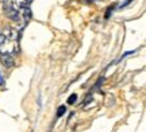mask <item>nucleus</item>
Segmentation results:
<instances>
[{
  "label": "nucleus",
  "instance_id": "f257e3e1",
  "mask_svg": "<svg viewBox=\"0 0 146 132\" xmlns=\"http://www.w3.org/2000/svg\"><path fill=\"white\" fill-rule=\"evenodd\" d=\"M19 53V32L18 30L7 26L0 30V55L10 54L15 55Z\"/></svg>",
  "mask_w": 146,
  "mask_h": 132
},
{
  "label": "nucleus",
  "instance_id": "f03ea898",
  "mask_svg": "<svg viewBox=\"0 0 146 132\" xmlns=\"http://www.w3.org/2000/svg\"><path fill=\"white\" fill-rule=\"evenodd\" d=\"M26 5H29L27 0H3V11L5 16H8L14 22L23 20L22 11Z\"/></svg>",
  "mask_w": 146,
  "mask_h": 132
},
{
  "label": "nucleus",
  "instance_id": "7ed1b4c3",
  "mask_svg": "<svg viewBox=\"0 0 146 132\" xmlns=\"http://www.w3.org/2000/svg\"><path fill=\"white\" fill-rule=\"evenodd\" d=\"M0 61H1L3 66H5L7 69L12 68V66L15 65V61H14V55H10V54H1V55H0Z\"/></svg>",
  "mask_w": 146,
  "mask_h": 132
},
{
  "label": "nucleus",
  "instance_id": "20e7f679",
  "mask_svg": "<svg viewBox=\"0 0 146 132\" xmlns=\"http://www.w3.org/2000/svg\"><path fill=\"white\" fill-rule=\"evenodd\" d=\"M65 112H66V108H65V106L64 105H61V106H58V111H57V117H61L64 115V113H65Z\"/></svg>",
  "mask_w": 146,
  "mask_h": 132
},
{
  "label": "nucleus",
  "instance_id": "39448f33",
  "mask_svg": "<svg viewBox=\"0 0 146 132\" xmlns=\"http://www.w3.org/2000/svg\"><path fill=\"white\" fill-rule=\"evenodd\" d=\"M77 100V95H70V97L68 99V104H74Z\"/></svg>",
  "mask_w": 146,
  "mask_h": 132
},
{
  "label": "nucleus",
  "instance_id": "423d86ee",
  "mask_svg": "<svg viewBox=\"0 0 146 132\" xmlns=\"http://www.w3.org/2000/svg\"><path fill=\"white\" fill-rule=\"evenodd\" d=\"M115 7H116V4H112L111 7H108V10H107V14H106V18H110V16H111V14H112V10H114Z\"/></svg>",
  "mask_w": 146,
  "mask_h": 132
},
{
  "label": "nucleus",
  "instance_id": "0eeeda50",
  "mask_svg": "<svg viewBox=\"0 0 146 132\" xmlns=\"http://www.w3.org/2000/svg\"><path fill=\"white\" fill-rule=\"evenodd\" d=\"M0 86H1V88H4V86H5V81H4V78H3V74H1V72H0Z\"/></svg>",
  "mask_w": 146,
  "mask_h": 132
}]
</instances>
